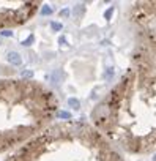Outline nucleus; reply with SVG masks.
Segmentation results:
<instances>
[{
	"instance_id": "20e7f679",
	"label": "nucleus",
	"mask_w": 156,
	"mask_h": 161,
	"mask_svg": "<svg viewBox=\"0 0 156 161\" xmlns=\"http://www.w3.org/2000/svg\"><path fill=\"white\" fill-rule=\"evenodd\" d=\"M41 2H18V0H0V29L18 27L32 19L40 10Z\"/></svg>"
},
{
	"instance_id": "f257e3e1",
	"label": "nucleus",
	"mask_w": 156,
	"mask_h": 161,
	"mask_svg": "<svg viewBox=\"0 0 156 161\" xmlns=\"http://www.w3.org/2000/svg\"><path fill=\"white\" fill-rule=\"evenodd\" d=\"M136 46L129 66L93 108V126L118 150L131 155L156 152V2L129 10Z\"/></svg>"
},
{
	"instance_id": "7ed1b4c3",
	"label": "nucleus",
	"mask_w": 156,
	"mask_h": 161,
	"mask_svg": "<svg viewBox=\"0 0 156 161\" xmlns=\"http://www.w3.org/2000/svg\"><path fill=\"white\" fill-rule=\"evenodd\" d=\"M5 161H125L118 150L93 125L77 120L44 128L14 148Z\"/></svg>"
},
{
	"instance_id": "423d86ee",
	"label": "nucleus",
	"mask_w": 156,
	"mask_h": 161,
	"mask_svg": "<svg viewBox=\"0 0 156 161\" xmlns=\"http://www.w3.org/2000/svg\"><path fill=\"white\" fill-rule=\"evenodd\" d=\"M63 77H65V74H63V71H60V69L54 71V74H52V80H54V82H57V84L62 82Z\"/></svg>"
},
{
	"instance_id": "6e6552de",
	"label": "nucleus",
	"mask_w": 156,
	"mask_h": 161,
	"mask_svg": "<svg viewBox=\"0 0 156 161\" xmlns=\"http://www.w3.org/2000/svg\"><path fill=\"white\" fill-rule=\"evenodd\" d=\"M21 76H22V79H25V80H32V77H33V71H30V69H24V71L21 73Z\"/></svg>"
},
{
	"instance_id": "2eb2a0df",
	"label": "nucleus",
	"mask_w": 156,
	"mask_h": 161,
	"mask_svg": "<svg viewBox=\"0 0 156 161\" xmlns=\"http://www.w3.org/2000/svg\"><path fill=\"white\" fill-rule=\"evenodd\" d=\"M58 117H62V119H71V114H68V112H58Z\"/></svg>"
},
{
	"instance_id": "a211bd4d",
	"label": "nucleus",
	"mask_w": 156,
	"mask_h": 161,
	"mask_svg": "<svg viewBox=\"0 0 156 161\" xmlns=\"http://www.w3.org/2000/svg\"><path fill=\"white\" fill-rule=\"evenodd\" d=\"M153 161H156V153H154V156H153Z\"/></svg>"
},
{
	"instance_id": "f03ea898",
	"label": "nucleus",
	"mask_w": 156,
	"mask_h": 161,
	"mask_svg": "<svg viewBox=\"0 0 156 161\" xmlns=\"http://www.w3.org/2000/svg\"><path fill=\"white\" fill-rule=\"evenodd\" d=\"M55 93L25 79H0V153L30 141L58 117Z\"/></svg>"
},
{
	"instance_id": "9b49d317",
	"label": "nucleus",
	"mask_w": 156,
	"mask_h": 161,
	"mask_svg": "<svg viewBox=\"0 0 156 161\" xmlns=\"http://www.w3.org/2000/svg\"><path fill=\"white\" fill-rule=\"evenodd\" d=\"M112 74H114V69H112V68H107V71L104 73V77H106V79H110Z\"/></svg>"
},
{
	"instance_id": "ddd939ff",
	"label": "nucleus",
	"mask_w": 156,
	"mask_h": 161,
	"mask_svg": "<svg viewBox=\"0 0 156 161\" xmlns=\"http://www.w3.org/2000/svg\"><path fill=\"white\" fill-rule=\"evenodd\" d=\"M41 13H43V14H51L52 10H51L49 7H43V8H41Z\"/></svg>"
},
{
	"instance_id": "9d476101",
	"label": "nucleus",
	"mask_w": 156,
	"mask_h": 161,
	"mask_svg": "<svg viewBox=\"0 0 156 161\" xmlns=\"http://www.w3.org/2000/svg\"><path fill=\"white\" fill-rule=\"evenodd\" d=\"M33 40H35V36H33V35H30L27 40H24V41H22V46H30V44L33 43Z\"/></svg>"
},
{
	"instance_id": "1a4fd4ad",
	"label": "nucleus",
	"mask_w": 156,
	"mask_h": 161,
	"mask_svg": "<svg viewBox=\"0 0 156 161\" xmlns=\"http://www.w3.org/2000/svg\"><path fill=\"white\" fill-rule=\"evenodd\" d=\"M84 10H85L84 5H76V7H74V16H76V18H79V14H82Z\"/></svg>"
},
{
	"instance_id": "4468645a",
	"label": "nucleus",
	"mask_w": 156,
	"mask_h": 161,
	"mask_svg": "<svg viewBox=\"0 0 156 161\" xmlns=\"http://www.w3.org/2000/svg\"><path fill=\"white\" fill-rule=\"evenodd\" d=\"M112 13H114V8H109V10H107V11L104 13V18H106V19H110Z\"/></svg>"
},
{
	"instance_id": "39448f33",
	"label": "nucleus",
	"mask_w": 156,
	"mask_h": 161,
	"mask_svg": "<svg viewBox=\"0 0 156 161\" xmlns=\"http://www.w3.org/2000/svg\"><path fill=\"white\" fill-rule=\"evenodd\" d=\"M7 60H8L11 65H14V66H19V65L22 63V57H21V54H19V52H16V51H11V52H8V55H7Z\"/></svg>"
},
{
	"instance_id": "0eeeda50",
	"label": "nucleus",
	"mask_w": 156,
	"mask_h": 161,
	"mask_svg": "<svg viewBox=\"0 0 156 161\" xmlns=\"http://www.w3.org/2000/svg\"><path fill=\"white\" fill-rule=\"evenodd\" d=\"M68 106H71L73 109H79L81 108V101L79 100H76V98H68Z\"/></svg>"
},
{
	"instance_id": "dca6fc26",
	"label": "nucleus",
	"mask_w": 156,
	"mask_h": 161,
	"mask_svg": "<svg viewBox=\"0 0 156 161\" xmlns=\"http://www.w3.org/2000/svg\"><path fill=\"white\" fill-rule=\"evenodd\" d=\"M2 35H3V36H11V35H13V32H10V30H3V32H2Z\"/></svg>"
},
{
	"instance_id": "f3484780",
	"label": "nucleus",
	"mask_w": 156,
	"mask_h": 161,
	"mask_svg": "<svg viewBox=\"0 0 156 161\" xmlns=\"http://www.w3.org/2000/svg\"><path fill=\"white\" fill-rule=\"evenodd\" d=\"M60 16H69V11H68V10H63V11L60 13Z\"/></svg>"
},
{
	"instance_id": "f8f14e48",
	"label": "nucleus",
	"mask_w": 156,
	"mask_h": 161,
	"mask_svg": "<svg viewBox=\"0 0 156 161\" xmlns=\"http://www.w3.org/2000/svg\"><path fill=\"white\" fill-rule=\"evenodd\" d=\"M51 27H52L54 30H62V24H60V22H52Z\"/></svg>"
}]
</instances>
